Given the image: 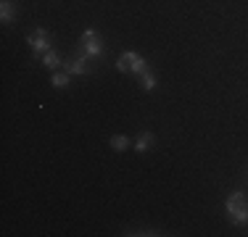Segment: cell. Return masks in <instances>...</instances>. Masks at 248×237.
Here are the masks:
<instances>
[{
	"label": "cell",
	"instance_id": "obj_1",
	"mask_svg": "<svg viewBox=\"0 0 248 237\" xmlns=\"http://www.w3.org/2000/svg\"><path fill=\"white\" fill-rule=\"evenodd\" d=\"M63 71H66V74H72V76H90V74H93L90 58H87L85 53L66 58V61H63Z\"/></svg>",
	"mask_w": 248,
	"mask_h": 237
},
{
	"label": "cell",
	"instance_id": "obj_2",
	"mask_svg": "<svg viewBox=\"0 0 248 237\" xmlns=\"http://www.w3.org/2000/svg\"><path fill=\"white\" fill-rule=\"evenodd\" d=\"M27 43H29V47H32L34 56H43V53L50 50V34L45 32V29L37 27L32 34H27Z\"/></svg>",
	"mask_w": 248,
	"mask_h": 237
},
{
	"label": "cell",
	"instance_id": "obj_3",
	"mask_svg": "<svg viewBox=\"0 0 248 237\" xmlns=\"http://www.w3.org/2000/svg\"><path fill=\"white\" fill-rule=\"evenodd\" d=\"M79 47H82V53H85L87 58H103V53H106V45H103V40H100V34L93 37V40L79 43Z\"/></svg>",
	"mask_w": 248,
	"mask_h": 237
},
{
	"label": "cell",
	"instance_id": "obj_4",
	"mask_svg": "<svg viewBox=\"0 0 248 237\" xmlns=\"http://www.w3.org/2000/svg\"><path fill=\"white\" fill-rule=\"evenodd\" d=\"M248 203V198H246V193L243 190H232V193L227 195V200H224V211H227V216L232 211H238L240 206H246Z\"/></svg>",
	"mask_w": 248,
	"mask_h": 237
},
{
	"label": "cell",
	"instance_id": "obj_5",
	"mask_svg": "<svg viewBox=\"0 0 248 237\" xmlns=\"http://www.w3.org/2000/svg\"><path fill=\"white\" fill-rule=\"evenodd\" d=\"M40 63H43L48 71H58V69H63V58L58 56L56 50H48V53H43V58H40Z\"/></svg>",
	"mask_w": 248,
	"mask_h": 237
},
{
	"label": "cell",
	"instance_id": "obj_6",
	"mask_svg": "<svg viewBox=\"0 0 248 237\" xmlns=\"http://www.w3.org/2000/svg\"><path fill=\"white\" fill-rule=\"evenodd\" d=\"M16 3L14 0H0V21L3 24H11L14 21V16H16Z\"/></svg>",
	"mask_w": 248,
	"mask_h": 237
},
{
	"label": "cell",
	"instance_id": "obj_7",
	"mask_svg": "<svg viewBox=\"0 0 248 237\" xmlns=\"http://www.w3.org/2000/svg\"><path fill=\"white\" fill-rule=\"evenodd\" d=\"M153 142H156V137H153V132H148V129H145V132L138 137V142H135V150H138L140 156H143V153H148L151 148H153Z\"/></svg>",
	"mask_w": 248,
	"mask_h": 237
},
{
	"label": "cell",
	"instance_id": "obj_8",
	"mask_svg": "<svg viewBox=\"0 0 248 237\" xmlns=\"http://www.w3.org/2000/svg\"><path fill=\"white\" fill-rule=\"evenodd\" d=\"M138 61V53L135 50H127V53H122L119 56V61H116V69L119 71H132V63Z\"/></svg>",
	"mask_w": 248,
	"mask_h": 237
},
{
	"label": "cell",
	"instance_id": "obj_9",
	"mask_svg": "<svg viewBox=\"0 0 248 237\" xmlns=\"http://www.w3.org/2000/svg\"><path fill=\"white\" fill-rule=\"evenodd\" d=\"M69 82H72V74H66V71H53L50 76V85L56 87V90H66Z\"/></svg>",
	"mask_w": 248,
	"mask_h": 237
},
{
	"label": "cell",
	"instance_id": "obj_10",
	"mask_svg": "<svg viewBox=\"0 0 248 237\" xmlns=\"http://www.w3.org/2000/svg\"><path fill=\"white\" fill-rule=\"evenodd\" d=\"M230 222H232V227H243V224H248V203L230 213Z\"/></svg>",
	"mask_w": 248,
	"mask_h": 237
},
{
	"label": "cell",
	"instance_id": "obj_11",
	"mask_svg": "<svg viewBox=\"0 0 248 237\" xmlns=\"http://www.w3.org/2000/svg\"><path fill=\"white\" fill-rule=\"evenodd\" d=\"M140 87H143V92H153L156 90V74L148 69L145 74H140Z\"/></svg>",
	"mask_w": 248,
	"mask_h": 237
},
{
	"label": "cell",
	"instance_id": "obj_12",
	"mask_svg": "<svg viewBox=\"0 0 248 237\" xmlns=\"http://www.w3.org/2000/svg\"><path fill=\"white\" fill-rule=\"evenodd\" d=\"M111 150H116V153L129 150V137H124V134H114V137H111Z\"/></svg>",
	"mask_w": 248,
	"mask_h": 237
},
{
	"label": "cell",
	"instance_id": "obj_13",
	"mask_svg": "<svg viewBox=\"0 0 248 237\" xmlns=\"http://www.w3.org/2000/svg\"><path fill=\"white\" fill-rule=\"evenodd\" d=\"M93 37H98V32H95V29H85V32L79 34V43H85V40H93Z\"/></svg>",
	"mask_w": 248,
	"mask_h": 237
},
{
	"label": "cell",
	"instance_id": "obj_14",
	"mask_svg": "<svg viewBox=\"0 0 248 237\" xmlns=\"http://www.w3.org/2000/svg\"><path fill=\"white\" fill-rule=\"evenodd\" d=\"M127 235H145V237H156L161 232H156V229H140V232H127Z\"/></svg>",
	"mask_w": 248,
	"mask_h": 237
}]
</instances>
